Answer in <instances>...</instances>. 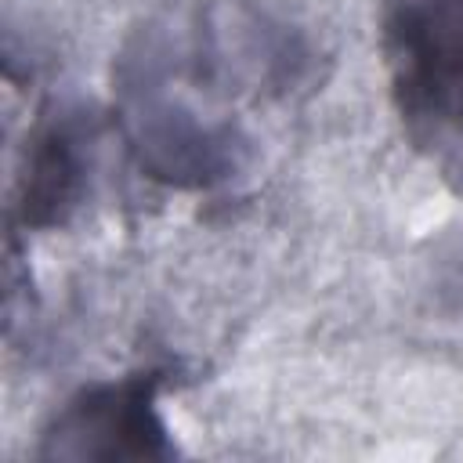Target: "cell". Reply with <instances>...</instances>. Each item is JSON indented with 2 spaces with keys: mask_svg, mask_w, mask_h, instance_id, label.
<instances>
[{
  "mask_svg": "<svg viewBox=\"0 0 463 463\" xmlns=\"http://www.w3.org/2000/svg\"><path fill=\"white\" fill-rule=\"evenodd\" d=\"M383 51L402 112L463 134V0H394Z\"/></svg>",
  "mask_w": 463,
  "mask_h": 463,
  "instance_id": "6da1fadb",
  "label": "cell"
},
{
  "mask_svg": "<svg viewBox=\"0 0 463 463\" xmlns=\"http://www.w3.org/2000/svg\"><path fill=\"white\" fill-rule=\"evenodd\" d=\"M156 383L123 380L87 391L58 416L51 434L54 456H159L163 423L156 416Z\"/></svg>",
  "mask_w": 463,
  "mask_h": 463,
  "instance_id": "7a4b0ae2",
  "label": "cell"
}]
</instances>
